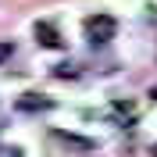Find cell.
I'll use <instances>...</instances> for the list:
<instances>
[{
	"mask_svg": "<svg viewBox=\"0 0 157 157\" xmlns=\"http://www.w3.org/2000/svg\"><path fill=\"white\" fill-rule=\"evenodd\" d=\"M114 32H118V25H114L111 14H89V18H86V36H89V43H111Z\"/></svg>",
	"mask_w": 157,
	"mask_h": 157,
	"instance_id": "1",
	"label": "cell"
},
{
	"mask_svg": "<svg viewBox=\"0 0 157 157\" xmlns=\"http://www.w3.org/2000/svg\"><path fill=\"white\" fill-rule=\"evenodd\" d=\"M36 39L43 43V47H61V32H57V25H50V21H39L36 25Z\"/></svg>",
	"mask_w": 157,
	"mask_h": 157,
	"instance_id": "2",
	"label": "cell"
},
{
	"mask_svg": "<svg viewBox=\"0 0 157 157\" xmlns=\"http://www.w3.org/2000/svg\"><path fill=\"white\" fill-rule=\"evenodd\" d=\"M18 107L21 111H50L54 104L50 100H29V93H25V100H18Z\"/></svg>",
	"mask_w": 157,
	"mask_h": 157,
	"instance_id": "3",
	"label": "cell"
},
{
	"mask_svg": "<svg viewBox=\"0 0 157 157\" xmlns=\"http://www.w3.org/2000/svg\"><path fill=\"white\" fill-rule=\"evenodd\" d=\"M54 136H57V139H64V143H71V147H78V150H89V147H93L89 139H78V136H68V132H54Z\"/></svg>",
	"mask_w": 157,
	"mask_h": 157,
	"instance_id": "4",
	"label": "cell"
},
{
	"mask_svg": "<svg viewBox=\"0 0 157 157\" xmlns=\"http://www.w3.org/2000/svg\"><path fill=\"white\" fill-rule=\"evenodd\" d=\"M11 54H14V47H11V43H0V64H4Z\"/></svg>",
	"mask_w": 157,
	"mask_h": 157,
	"instance_id": "5",
	"label": "cell"
},
{
	"mask_svg": "<svg viewBox=\"0 0 157 157\" xmlns=\"http://www.w3.org/2000/svg\"><path fill=\"white\" fill-rule=\"evenodd\" d=\"M150 157H157V147H154V150H150Z\"/></svg>",
	"mask_w": 157,
	"mask_h": 157,
	"instance_id": "6",
	"label": "cell"
}]
</instances>
